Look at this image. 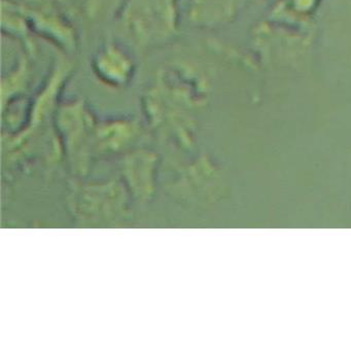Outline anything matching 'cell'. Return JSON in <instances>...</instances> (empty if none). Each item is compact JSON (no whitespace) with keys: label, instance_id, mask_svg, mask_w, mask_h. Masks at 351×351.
<instances>
[{"label":"cell","instance_id":"obj_1","mask_svg":"<svg viewBox=\"0 0 351 351\" xmlns=\"http://www.w3.org/2000/svg\"><path fill=\"white\" fill-rule=\"evenodd\" d=\"M124 21L139 44L163 42L176 32V0H129Z\"/></svg>","mask_w":351,"mask_h":351},{"label":"cell","instance_id":"obj_2","mask_svg":"<svg viewBox=\"0 0 351 351\" xmlns=\"http://www.w3.org/2000/svg\"><path fill=\"white\" fill-rule=\"evenodd\" d=\"M250 0H189L188 20L198 28L221 27L233 21Z\"/></svg>","mask_w":351,"mask_h":351},{"label":"cell","instance_id":"obj_3","mask_svg":"<svg viewBox=\"0 0 351 351\" xmlns=\"http://www.w3.org/2000/svg\"><path fill=\"white\" fill-rule=\"evenodd\" d=\"M96 73L108 85L123 86L132 75L131 59L122 49L108 46L98 53L94 62Z\"/></svg>","mask_w":351,"mask_h":351},{"label":"cell","instance_id":"obj_4","mask_svg":"<svg viewBox=\"0 0 351 351\" xmlns=\"http://www.w3.org/2000/svg\"><path fill=\"white\" fill-rule=\"evenodd\" d=\"M291 9L299 14H308L317 5V0H291Z\"/></svg>","mask_w":351,"mask_h":351}]
</instances>
